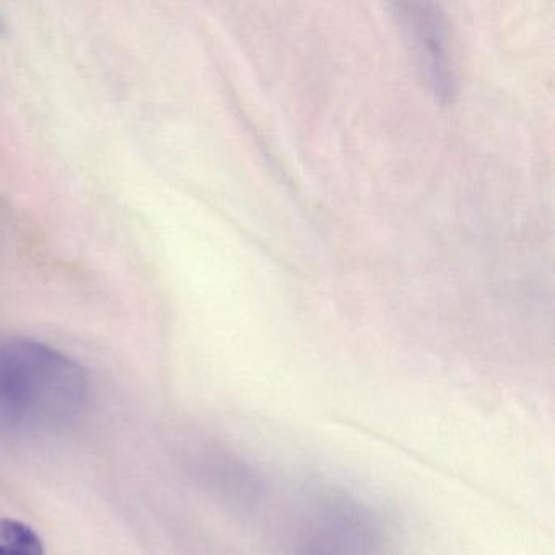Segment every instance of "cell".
Segmentation results:
<instances>
[{"label": "cell", "mask_w": 555, "mask_h": 555, "mask_svg": "<svg viewBox=\"0 0 555 555\" xmlns=\"http://www.w3.org/2000/svg\"><path fill=\"white\" fill-rule=\"evenodd\" d=\"M87 398L89 379L76 360L28 337L0 339V430H60L79 417Z\"/></svg>", "instance_id": "obj_1"}, {"label": "cell", "mask_w": 555, "mask_h": 555, "mask_svg": "<svg viewBox=\"0 0 555 555\" xmlns=\"http://www.w3.org/2000/svg\"><path fill=\"white\" fill-rule=\"evenodd\" d=\"M401 9V18L411 34V40L414 41L415 54L425 76L438 95H450L453 79L448 66L440 15L431 12L430 5L409 4L402 5Z\"/></svg>", "instance_id": "obj_2"}, {"label": "cell", "mask_w": 555, "mask_h": 555, "mask_svg": "<svg viewBox=\"0 0 555 555\" xmlns=\"http://www.w3.org/2000/svg\"><path fill=\"white\" fill-rule=\"evenodd\" d=\"M326 526L308 541L301 555H372L376 547L375 525L359 509L327 513Z\"/></svg>", "instance_id": "obj_3"}, {"label": "cell", "mask_w": 555, "mask_h": 555, "mask_svg": "<svg viewBox=\"0 0 555 555\" xmlns=\"http://www.w3.org/2000/svg\"><path fill=\"white\" fill-rule=\"evenodd\" d=\"M0 555H44L40 535L17 519H0Z\"/></svg>", "instance_id": "obj_4"}]
</instances>
